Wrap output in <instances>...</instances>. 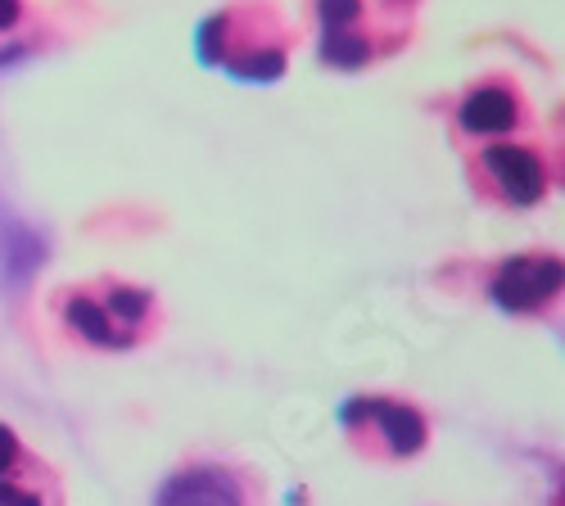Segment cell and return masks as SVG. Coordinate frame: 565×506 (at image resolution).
<instances>
[{"instance_id": "5b68a950", "label": "cell", "mask_w": 565, "mask_h": 506, "mask_svg": "<svg viewBox=\"0 0 565 506\" xmlns=\"http://www.w3.org/2000/svg\"><path fill=\"white\" fill-rule=\"evenodd\" d=\"M444 114H448V136L461 154L476 146H489V141H502V136L534 131L530 96L521 90V82L507 73H484L476 82H466L448 100Z\"/></svg>"}, {"instance_id": "ba28073f", "label": "cell", "mask_w": 565, "mask_h": 506, "mask_svg": "<svg viewBox=\"0 0 565 506\" xmlns=\"http://www.w3.org/2000/svg\"><path fill=\"white\" fill-rule=\"evenodd\" d=\"M154 506H258V488L245 471L222 462H191L168 475Z\"/></svg>"}, {"instance_id": "8fae6325", "label": "cell", "mask_w": 565, "mask_h": 506, "mask_svg": "<svg viewBox=\"0 0 565 506\" xmlns=\"http://www.w3.org/2000/svg\"><path fill=\"white\" fill-rule=\"evenodd\" d=\"M19 14H23V0H0V36H6V32H14Z\"/></svg>"}, {"instance_id": "8992f818", "label": "cell", "mask_w": 565, "mask_h": 506, "mask_svg": "<svg viewBox=\"0 0 565 506\" xmlns=\"http://www.w3.org/2000/svg\"><path fill=\"white\" fill-rule=\"evenodd\" d=\"M561 286H565V267L556 249H525L511 254L489 267L484 276V294L511 312V316H556L561 308Z\"/></svg>"}, {"instance_id": "9c48e42d", "label": "cell", "mask_w": 565, "mask_h": 506, "mask_svg": "<svg viewBox=\"0 0 565 506\" xmlns=\"http://www.w3.org/2000/svg\"><path fill=\"white\" fill-rule=\"evenodd\" d=\"M23 466H28V448L10 426H0V480H23Z\"/></svg>"}, {"instance_id": "7c38bea8", "label": "cell", "mask_w": 565, "mask_h": 506, "mask_svg": "<svg viewBox=\"0 0 565 506\" xmlns=\"http://www.w3.org/2000/svg\"><path fill=\"white\" fill-rule=\"evenodd\" d=\"M371 6H375V10H385V14H394V19H407L416 0H371Z\"/></svg>"}, {"instance_id": "30bf717a", "label": "cell", "mask_w": 565, "mask_h": 506, "mask_svg": "<svg viewBox=\"0 0 565 506\" xmlns=\"http://www.w3.org/2000/svg\"><path fill=\"white\" fill-rule=\"evenodd\" d=\"M0 506H45V497L23 480H0Z\"/></svg>"}, {"instance_id": "3957f363", "label": "cell", "mask_w": 565, "mask_h": 506, "mask_svg": "<svg viewBox=\"0 0 565 506\" xmlns=\"http://www.w3.org/2000/svg\"><path fill=\"white\" fill-rule=\"evenodd\" d=\"M295 51V32L267 0H241L222 10L204 32V55L235 77H280Z\"/></svg>"}, {"instance_id": "6da1fadb", "label": "cell", "mask_w": 565, "mask_h": 506, "mask_svg": "<svg viewBox=\"0 0 565 506\" xmlns=\"http://www.w3.org/2000/svg\"><path fill=\"white\" fill-rule=\"evenodd\" d=\"M55 321L64 335L96 353H127L140 348L159 331V299L154 290L122 281V276H96V281L64 286L55 299Z\"/></svg>"}, {"instance_id": "52a82bcc", "label": "cell", "mask_w": 565, "mask_h": 506, "mask_svg": "<svg viewBox=\"0 0 565 506\" xmlns=\"http://www.w3.org/2000/svg\"><path fill=\"white\" fill-rule=\"evenodd\" d=\"M340 421L349 439L375 462H407L430 439L426 417L403 398H353Z\"/></svg>"}, {"instance_id": "277c9868", "label": "cell", "mask_w": 565, "mask_h": 506, "mask_svg": "<svg viewBox=\"0 0 565 506\" xmlns=\"http://www.w3.org/2000/svg\"><path fill=\"white\" fill-rule=\"evenodd\" d=\"M317 6V36L321 60L331 68H371L407 45L412 23L375 10L371 0H312Z\"/></svg>"}, {"instance_id": "7a4b0ae2", "label": "cell", "mask_w": 565, "mask_h": 506, "mask_svg": "<svg viewBox=\"0 0 565 506\" xmlns=\"http://www.w3.org/2000/svg\"><path fill=\"white\" fill-rule=\"evenodd\" d=\"M466 181L470 195L484 208L498 213L543 208L561 186V146L539 127L521 136H502V141L466 150Z\"/></svg>"}]
</instances>
